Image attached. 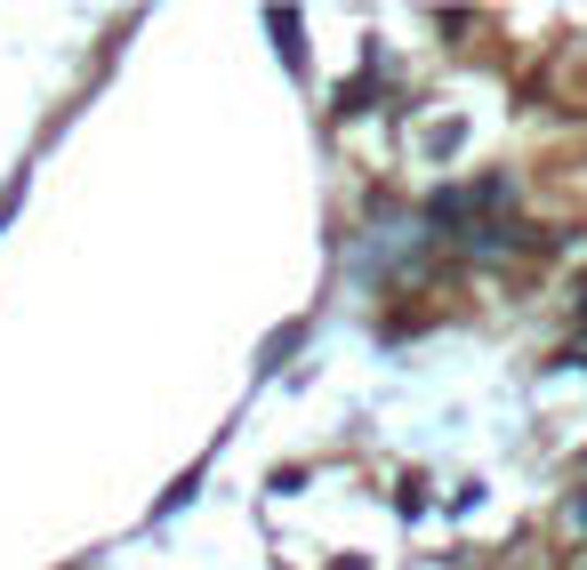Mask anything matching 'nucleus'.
<instances>
[{
	"mask_svg": "<svg viewBox=\"0 0 587 570\" xmlns=\"http://www.w3.org/2000/svg\"><path fill=\"white\" fill-rule=\"evenodd\" d=\"M266 33H274L282 65H307V40H298V16H290V9H266Z\"/></svg>",
	"mask_w": 587,
	"mask_h": 570,
	"instance_id": "1",
	"label": "nucleus"
},
{
	"mask_svg": "<svg viewBox=\"0 0 587 570\" xmlns=\"http://www.w3.org/2000/svg\"><path fill=\"white\" fill-rule=\"evenodd\" d=\"M371 97H378V80L362 73V80H347V89H338V113H371Z\"/></svg>",
	"mask_w": 587,
	"mask_h": 570,
	"instance_id": "2",
	"label": "nucleus"
},
{
	"mask_svg": "<svg viewBox=\"0 0 587 570\" xmlns=\"http://www.w3.org/2000/svg\"><path fill=\"white\" fill-rule=\"evenodd\" d=\"M572 522H587V491H579V498H572Z\"/></svg>",
	"mask_w": 587,
	"mask_h": 570,
	"instance_id": "3",
	"label": "nucleus"
}]
</instances>
